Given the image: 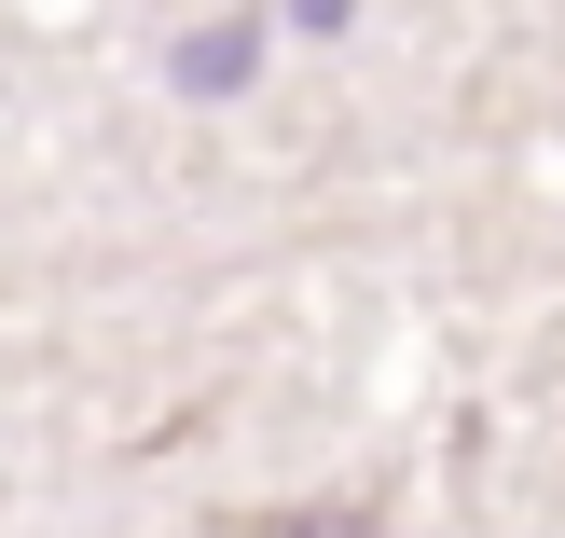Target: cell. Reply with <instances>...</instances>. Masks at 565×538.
Here are the masks:
<instances>
[{
	"instance_id": "2",
	"label": "cell",
	"mask_w": 565,
	"mask_h": 538,
	"mask_svg": "<svg viewBox=\"0 0 565 538\" xmlns=\"http://www.w3.org/2000/svg\"><path fill=\"white\" fill-rule=\"evenodd\" d=\"M276 538H386V511H290Z\"/></svg>"
},
{
	"instance_id": "1",
	"label": "cell",
	"mask_w": 565,
	"mask_h": 538,
	"mask_svg": "<svg viewBox=\"0 0 565 538\" xmlns=\"http://www.w3.org/2000/svg\"><path fill=\"white\" fill-rule=\"evenodd\" d=\"M248 55H263V14H235L221 42H193V55H180V83H193V97H235V83H248Z\"/></svg>"
}]
</instances>
